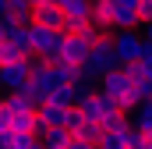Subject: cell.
<instances>
[{
  "mask_svg": "<svg viewBox=\"0 0 152 149\" xmlns=\"http://www.w3.org/2000/svg\"><path fill=\"white\" fill-rule=\"evenodd\" d=\"M117 64H120V60H117V50H113V36H110V32H103V36L88 46L85 64H78V74H85V78H92V82H99L106 71H113Z\"/></svg>",
  "mask_w": 152,
  "mask_h": 149,
  "instance_id": "6da1fadb",
  "label": "cell"
},
{
  "mask_svg": "<svg viewBox=\"0 0 152 149\" xmlns=\"http://www.w3.org/2000/svg\"><path fill=\"white\" fill-rule=\"evenodd\" d=\"M28 39H32V53L46 57V60H57L60 57V43H64V32L60 29H46V25L32 21L28 25Z\"/></svg>",
  "mask_w": 152,
  "mask_h": 149,
  "instance_id": "7a4b0ae2",
  "label": "cell"
},
{
  "mask_svg": "<svg viewBox=\"0 0 152 149\" xmlns=\"http://www.w3.org/2000/svg\"><path fill=\"white\" fill-rule=\"evenodd\" d=\"M142 46H145V39L138 36V29H113V50L120 64H134L142 57Z\"/></svg>",
  "mask_w": 152,
  "mask_h": 149,
  "instance_id": "3957f363",
  "label": "cell"
},
{
  "mask_svg": "<svg viewBox=\"0 0 152 149\" xmlns=\"http://www.w3.org/2000/svg\"><path fill=\"white\" fill-rule=\"evenodd\" d=\"M88 39H81L78 32H64V43H60V57L57 60H67V64H85L88 57Z\"/></svg>",
  "mask_w": 152,
  "mask_h": 149,
  "instance_id": "277c9868",
  "label": "cell"
},
{
  "mask_svg": "<svg viewBox=\"0 0 152 149\" xmlns=\"http://www.w3.org/2000/svg\"><path fill=\"white\" fill-rule=\"evenodd\" d=\"M28 78V57L21 60H11V64H0V89L11 92V89H21Z\"/></svg>",
  "mask_w": 152,
  "mask_h": 149,
  "instance_id": "5b68a950",
  "label": "cell"
},
{
  "mask_svg": "<svg viewBox=\"0 0 152 149\" xmlns=\"http://www.w3.org/2000/svg\"><path fill=\"white\" fill-rule=\"evenodd\" d=\"M32 21H39V25H46V29H60L64 32V7L60 4H53V0H42V4H36L32 7Z\"/></svg>",
  "mask_w": 152,
  "mask_h": 149,
  "instance_id": "8992f818",
  "label": "cell"
},
{
  "mask_svg": "<svg viewBox=\"0 0 152 149\" xmlns=\"http://www.w3.org/2000/svg\"><path fill=\"white\" fill-rule=\"evenodd\" d=\"M75 107V103H71ZM71 107H64V103H57V100H46V103H39L36 114H39V121L46 124V128H57V124H64L67 128V110Z\"/></svg>",
  "mask_w": 152,
  "mask_h": 149,
  "instance_id": "52a82bcc",
  "label": "cell"
},
{
  "mask_svg": "<svg viewBox=\"0 0 152 149\" xmlns=\"http://www.w3.org/2000/svg\"><path fill=\"white\" fill-rule=\"evenodd\" d=\"M110 25H113V29H138V25H142V21H138V7L110 0Z\"/></svg>",
  "mask_w": 152,
  "mask_h": 149,
  "instance_id": "ba28073f",
  "label": "cell"
},
{
  "mask_svg": "<svg viewBox=\"0 0 152 149\" xmlns=\"http://www.w3.org/2000/svg\"><path fill=\"white\" fill-rule=\"evenodd\" d=\"M11 124H14V131H28V135H36V139L42 135V128H46V124L39 121L36 107H32V110H18L14 117H11Z\"/></svg>",
  "mask_w": 152,
  "mask_h": 149,
  "instance_id": "9c48e42d",
  "label": "cell"
},
{
  "mask_svg": "<svg viewBox=\"0 0 152 149\" xmlns=\"http://www.w3.org/2000/svg\"><path fill=\"white\" fill-rule=\"evenodd\" d=\"M127 142H131V124L127 128H113V131H103L96 146L99 149H127Z\"/></svg>",
  "mask_w": 152,
  "mask_h": 149,
  "instance_id": "30bf717a",
  "label": "cell"
},
{
  "mask_svg": "<svg viewBox=\"0 0 152 149\" xmlns=\"http://www.w3.org/2000/svg\"><path fill=\"white\" fill-rule=\"evenodd\" d=\"M71 139H75V135H71L64 124H57V128H42V135H39V142H42L46 149H64Z\"/></svg>",
  "mask_w": 152,
  "mask_h": 149,
  "instance_id": "8fae6325",
  "label": "cell"
},
{
  "mask_svg": "<svg viewBox=\"0 0 152 149\" xmlns=\"http://www.w3.org/2000/svg\"><path fill=\"white\" fill-rule=\"evenodd\" d=\"M7 14L14 25H32V4L28 0H7Z\"/></svg>",
  "mask_w": 152,
  "mask_h": 149,
  "instance_id": "7c38bea8",
  "label": "cell"
},
{
  "mask_svg": "<svg viewBox=\"0 0 152 149\" xmlns=\"http://www.w3.org/2000/svg\"><path fill=\"white\" fill-rule=\"evenodd\" d=\"M99 29H106V32H113V25H110V0H92V14H88Z\"/></svg>",
  "mask_w": 152,
  "mask_h": 149,
  "instance_id": "4fadbf2b",
  "label": "cell"
},
{
  "mask_svg": "<svg viewBox=\"0 0 152 149\" xmlns=\"http://www.w3.org/2000/svg\"><path fill=\"white\" fill-rule=\"evenodd\" d=\"M134 128L145 131V135H152V100H142V103H138V110H134Z\"/></svg>",
  "mask_w": 152,
  "mask_h": 149,
  "instance_id": "5bb4252c",
  "label": "cell"
},
{
  "mask_svg": "<svg viewBox=\"0 0 152 149\" xmlns=\"http://www.w3.org/2000/svg\"><path fill=\"white\" fill-rule=\"evenodd\" d=\"M21 92L28 96V103H32V107H39V103H46V100H50V89H46V85H39V82H32V78H25Z\"/></svg>",
  "mask_w": 152,
  "mask_h": 149,
  "instance_id": "9a60e30c",
  "label": "cell"
},
{
  "mask_svg": "<svg viewBox=\"0 0 152 149\" xmlns=\"http://www.w3.org/2000/svg\"><path fill=\"white\" fill-rule=\"evenodd\" d=\"M50 100H57V103H64V107L78 103V96H75V85H53V89H50Z\"/></svg>",
  "mask_w": 152,
  "mask_h": 149,
  "instance_id": "2e32d148",
  "label": "cell"
},
{
  "mask_svg": "<svg viewBox=\"0 0 152 149\" xmlns=\"http://www.w3.org/2000/svg\"><path fill=\"white\" fill-rule=\"evenodd\" d=\"M99 135H103V124L99 121H85L75 131V139H85V142H99Z\"/></svg>",
  "mask_w": 152,
  "mask_h": 149,
  "instance_id": "e0dca14e",
  "label": "cell"
},
{
  "mask_svg": "<svg viewBox=\"0 0 152 149\" xmlns=\"http://www.w3.org/2000/svg\"><path fill=\"white\" fill-rule=\"evenodd\" d=\"M21 57H28V53H21L11 39H0V64H11V60H21Z\"/></svg>",
  "mask_w": 152,
  "mask_h": 149,
  "instance_id": "ac0fdd59",
  "label": "cell"
},
{
  "mask_svg": "<svg viewBox=\"0 0 152 149\" xmlns=\"http://www.w3.org/2000/svg\"><path fill=\"white\" fill-rule=\"evenodd\" d=\"M99 124H103V131H113V128H127V114L110 110L106 117H103V121H99Z\"/></svg>",
  "mask_w": 152,
  "mask_h": 149,
  "instance_id": "d6986e66",
  "label": "cell"
},
{
  "mask_svg": "<svg viewBox=\"0 0 152 149\" xmlns=\"http://www.w3.org/2000/svg\"><path fill=\"white\" fill-rule=\"evenodd\" d=\"M127 149H152V135L138 131V128H131V142H127Z\"/></svg>",
  "mask_w": 152,
  "mask_h": 149,
  "instance_id": "ffe728a7",
  "label": "cell"
},
{
  "mask_svg": "<svg viewBox=\"0 0 152 149\" xmlns=\"http://www.w3.org/2000/svg\"><path fill=\"white\" fill-rule=\"evenodd\" d=\"M81 124H85V114L78 110V107H71V110H67V131L75 135V131L81 128Z\"/></svg>",
  "mask_w": 152,
  "mask_h": 149,
  "instance_id": "44dd1931",
  "label": "cell"
},
{
  "mask_svg": "<svg viewBox=\"0 0 152 149\" xmlns=\"http://www.w3.org/2000/svg\"><path fill=\"white\" fill-rule=\"evenodd\" d=\"M134 92H138V100H152V78H149V74L134 82Z\"/></svg>",
  "mask_w": 152,
  "mask_h": 149,
  "instance_id": "7402d4cb",
  "label": "cell"
},
{
  "mask_svg": "<svg viewBox=\"0 0 152 149\" xmlns=\"http://www.w3.org/2000/svg\"><path fill=\"white\" fill-rule=\"evenodd\" d=\"M138 21H152V0H138Z\"/></svg>",
  "mask_w": 152,
  "mask_h": 149,
  "instance_id": "603a6c76",
  "label": "cell"
},
{
  "mask_svg": "<svg viewBox=\"0 0 152 149\" xmlns=\"http://www.w3.org/2000/svg\"><path fill=\"white\" fill-rule=\"evenodd\" d=\"M14 32V21H11V14H0V39H7Z\"/></svg>",
  "mask_w": 152,
  "mask_h": 149,
  "instance_id": "cb8c5ba5",
  "label": "cell"
},
{
  "mask_svg": "<svg viewBox=\"0 0 152 149\" xmlns=\"http://www.w3.org/2000/svg\"><path fill=\"white\" fill-rule=\"evenodd\" d=\"M64 149H99V146H96V142H85V139H71Z\"/></svg>",
  "mask_w": 152,
  "mask_h": 149,
  "instance_id": "d4e9b609",
  "label": "cell"
},
{
  "mask_svg": "<svg viewBox=\"0 0 152 149\" xmlns=\"http://www.w3.org/2000/svg\"><path fill=\"white\" fill-rule=\"evenodd\" d=\"M138 29H142V32H145V36H142V39H149V43H152V21H142V25H138Z\"/></svg>",
  "mask_w": 152,
  "mask_h": 149,
  "instance_id": "484cf974",
  "label": "cell"
},
{
  "mask_svg": "<svg viewBox=\"0 0 152 149\" xmlns=\"http://www.w3.org/2000/svg\"><path fill=\"white\" fill-rule=\"evenodd\" d=\"M117 4H131V7H138V0H117Z\"/></svg>",
  "mask_w": 152,
  "mask_h": 149,
  "instance_id": "4316f807",
  "label": "cell"
},
{
  "mask_svg": "<svg viewBox=\"0 0 152 149\" xmlns=\"http://www.w3.org/2000/svg\"><path fill=\"white\" fill-rule=\"evenodd\" d=\"M0 14H7V0H0Z\"/></svg>",
  "mask_w": 152,
  "mask_h": 149,
  "instance_id": "83f0119b",
  "label": "cell"
},
{
  "mask_svg": "<svg viewBox=\"0 0 152 149\" xmlns=\"http://www.w3.org/2000/svg\"><path fill=\"white\" fill-rule=\"evenodd\" d=\"M28 4H32V7H36V4H42V0H28Z\"/></svg>",
  "mask_w": 152,
  "mask_h": 149,
  "instance_id": "f1b7e54d",
  "label": "cell"
},
{
  "mask_svg": "<svg viewBox=\"0 0 152 149\" xmlns=\"http://www.w3.org/2000/svg\"><path fill=\"white\" fill-rule=\"evenodd\" d=\"M53 4H60V0H53Z\"/></svg>",
  "mask_w": 152,
  "mask_h": 149,
  "instance_id": "f546056e",
  "label": "cell"
},
{
  "mask_svg": "<svg viewBox=\"0 0 152 149\" xmlns=\"http://www.w3.org/2000/svg\"><path fill=\"white\" fill-rule=\"evenodd\" d=\"M0 149H4V142H0Z\"/></svg>",
  "mask_w": 152,
  "mask_h": 149,
  "instance_id": "4dcf8cb0",
  "label": "cell"
}]
</instances>
